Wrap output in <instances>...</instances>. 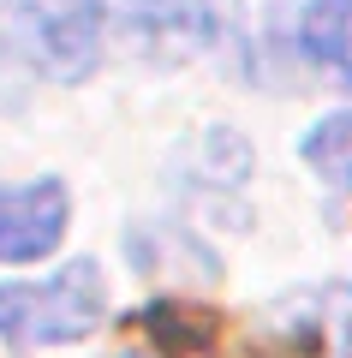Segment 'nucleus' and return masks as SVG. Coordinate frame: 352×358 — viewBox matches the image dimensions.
<instances>
[{
  "label": "nucleus",
  "instance_id": "obj_5",
  "mask_svg": "<svg viewBox=\"0 0 352 358\" xmlns=\"http://www.w3.org/2000/svg\"><path fill=\"white\" fill-rule=\"evenodd\" d=\"M299 162L311 167L316 179H328V185H352V108L323 114L311 131H304Z\"/></svg>",
  "mask_w": 352,
  "mask_h": 358
},
{
  "label": "nucleus",
  "instance_id": "obj_3",
  "mask_svg": "<svg viewBox=\"0 0 352 358\" xmlns=\"http://www.w3.org/2000/svg\"><path fill=\"white\" fill-rule=\"evenodd\" d=\"M72 192L60 179H30V185H0V263H42L60 251Z\"/></svg>",
  "mask_w": 352,
  "mask_h": 358
},
{
  "label": "nucleus",
  "instance_id": "obj_1",
  "mask_svg": "<svg viewBox=\"0 0 352 358\" xmlns=\"http://www.w3.org/2000/svg\"><path fill=\"white\" fill-rule=\"evenodd\" d=\"M108 322V281L90 257H72L48 281L0 287V341L13 346H72Z\"/></svg>",
  "mask_w": 352,
  "mask_h": 358
},
{
  "label": "nucleus",
  "instance_id": "obj_4",
  "mask_svg": "<svg viewBox=\"0 0 352 358\" xmlns=\"http://www.w3.org/2000/svg\"><path fill=\"white\" fill-rule=\"evenodd\" d=\"M299 42L311 60L335 66V72H352V0H311Z\"/></svg>",
  "mask_w": 352,
  "mask_h": 358
},
{
  "label": "nucleus",
  "instance_id": "obj_6",
  "mask_svg": "<svg viewBox=\"0 0 352 358\" xmlns=\"http://www.w3.org/2000/svg\"><path fill=\"white\" fill-rule=\"evenodd\" d=\"M126 18L143 36H185V42H209V13L203 0H120Z\"/></svg>",
  "mask_w": 352,
  "mask_h": 358
},
{
  "label": "nucleus",
  "instance_id": "obj_2",
  "mask_svg": "<svg viewBox=\"0 0 352 358\" xmlns=\"http://www.w3.org/2000/svg\"><path fill=\"white\" fill-rule=\"evenodd\" d=\"M0 24L36 72L84 84L101 66V0H0Z\"/></svg>",
  "mask_w": 352,
  "mask_h": 358
},
{
  "label": "nucleus",
  "instance_id": "obj_7",
  "mask_svg": "<svg viewBox=\"0 0 352 358\" xmlns=\"http://www.w3.org/2000/svg\"><path fill=\"white\" fill-rule=\"evenodd\" d=\"M340 358H352V293H346V317H340Z\"/></svg>",
  "mask_w": 352,
  "mask_h": 358
}]
</instances>
